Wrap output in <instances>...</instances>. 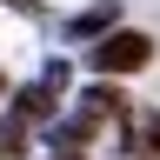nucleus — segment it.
<instances>
[{
  "label": "nucleus",
  "instance_id": "obj_1",
  "mask_svg": "<svg viewBox=\"0 0 160 160\" xmlns=\"http://www.w3.org/2000/svg\"><path fill=\"white\" fill-rule=\"evenodd\" d=\"M147 60H153L147 33H107L93 47V73H133V67H147Z\"/></svg>",
  "mask_w": 160,
  "mask_h": 160
},
{
  "label": "nucleus",
  "instance_id": "obj_2",
  "mask_svg": "<svg viewBox=\"0 0 160 160\" xmlns=\"http://www.w3.org/2000/svg\"><path fill=\"white\" fill-rule=\"evenodd\" d=\"M127 107H133V100L120 93V87H107V80H93V87L80 93V120H87V127H100V120H120Z\"/></svg>",
  "mask_w": 160,
  "mask_h": 160
},
{
  "label": "nucleus",
  "instance_id": "obj_3",
  "mask_svg": "<svg viewBox=\"0 0 160 160\" xmlns=\"http://www.w3.org/2000/svg\"><path fill=\"white\" fill-rule=\"evenodd\" d=\"M120 120H127V153H133V160H160V113L127 107Z\"/></svg>",
  "mask_w": 160,
  "mask_h": 160
},
{
  "label": "nucleus",
  "instance_id": "obj_4",
  "mask_svg": "<svg viewBox=\"0 0 160 160\" xmlns=\"http://www.w3.org/2000/svg\"><path fill=\"white\" fill-rule=\"evenodd\" d=\"M53 113V87H27L20 93V120H47Z\"/></svg>",
  "mask_w": 160,
  "mask_h": 160
},
{
  "label": "nucleus",
  "instance_id": "obj_5",
  "mask_svg": "<svg viewBox=\"0 0 160 160\" xmlns=\"http://www.w3.org/2000/svg\"><path fill=\"white\" fill-rule=\"evenodd\" d=\"M20 147H27V120H7L0 127V160H20Z\"/></svg>",
  "mask_w": 160,
  "mask_h": 160
},
{
  "label": "nucleus",
  "instance_id": "obj_6",
  "mask_svg": "<svg viewBox=\"0 0 160 160\" xmlns=\"http://www.w3.org/2000/svg\"><path fill=\"white\" fill-rule=\"evenodd\" d=\"M107 20H113V7H87V13L73 20V33H100V27H107Z\"/></svg>",
  "mask_w": 160,
  "mask_h": 160
},
{
  "label": "nucleus",
  "instance_id": "obj_7",
  "mask_svg": "<svg viewBox=\"0 0 160 160\" xmlns=\"http://www.w3.org/2000/svg\"><path fill=\"white\" fill-rule=\"evenodd\" d=\"M0 93H7V73H0Z\"/></svg>",
  "mask_w": 160,
  "mask_h": 160
}]
</instances>
